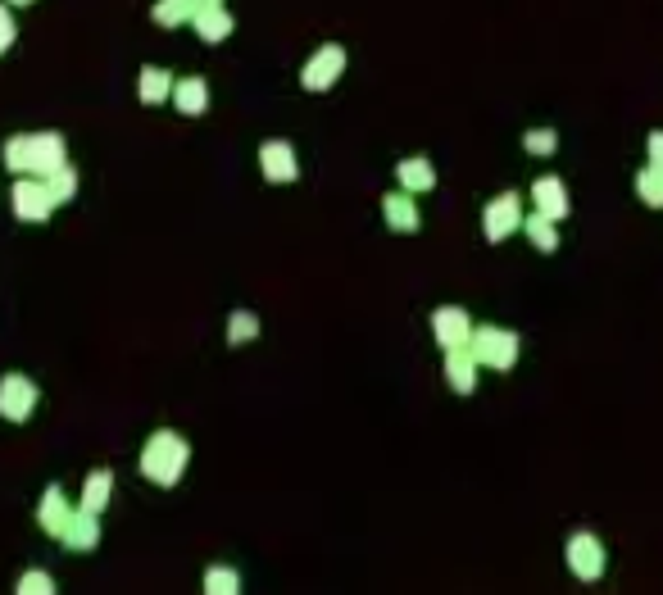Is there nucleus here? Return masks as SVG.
Wrapping results in <instances>:
<instances>
[{
	"label": "nucleus",
	"instance_id": "1",
	"mask_svg": "<svg viewBox=\"0 0 663 595\" xmlns=\"http://www.w3.org/2000/svg\"><path fill=\"white\" fill-rule=\"evenodd\" d=\"M187 464H191L187 437H182V432H169V427L150 432V441L141 446V459H137L141 477L155 486H178L182 473H187Z\"/></svg>",
	"mask_w": 663,
	"mask_h": 595
},
{
	"label": "nucleus",
	"instance_id": "2",
	"mask_svg": "<svg viewBox=\"0 0 663 595\" xmlns=\"http://www.w3.org/2000/svg\"><path fill=\"white\" fill-rule=\"evenodd\" d=\"M468 355L477 359V368L509 373V368L518 364V355H523V337L509 328H495V323H482V328H473V337H468Z\"/></svg>",
	"mask_w": 663,
	"mask_h": 595
},
{
	"label": "nucleus",
	"instance_id": "3",
	"mask_svg": "<svg viewBox=\"0 0 663 595\" xmlns=\"http://www.w3.org/2000/svg\"><path fill=\"white\" fill-rule=\"evenodd\" d=\"M568 573L577 577V582H600L604 568H609V550H604V541L595 532H573L568 536Z\"/></svg>",
	"mask_w": 663,
	"mask_h": 595
},
{
	"label": "nucleus",
	"instance_id": "4",
	"mask_svg": "<svg viewBox=\"0 0 663 595\" xmlns=\"http://www.w3.org/2000/svg\"><path fill=\"white\" fill-rule=\"evenodd\" d=\"M341 73H346V46H341V41H327V46H318L305 60V69H300V87L305 91H332L341 82Z\"/></svg>",
	"mask_w": 663,
	"mask_h": 595
},
{
	"label": "nucleus",
	"instance_id": "5",
	"mask_svg": "<svg viewBox=\"0 0 663 595\" xmlns=\"http://www.w3.org/2000/svg\"><path fill=\"white\" fill-rule=\"evenodd\" d=\"M518 228H523V196L518 191H500V196L486 200V209H482L486 241H509Z\"/></svg>",
	"mask_w": 663,
	"mask_h": 595
},
{
	"label": "nucleus",
	"instance_id": "6",
	"mask_svg": "<svg viewBox=\"0 0 663 595\" xmlns=\"http://www.w3.org/2000/svg\"><path fill=\"white\" fill-rule=\"evenodd\" d=\"M37 382L23 373H5L0 377V418L5 423H28L32 409H37Z\"/></svg>",
	"mask_w": 663,
	"mask_h": 595
},
{
	"label": "nucleus",
	"instance_id": "7",
	"mask_svg": "<svg viewBox=\"0 0 663 595\" xmlns=\"http://www.w3.org/2000/svg\"><path fill=\"white\" fill-rule=\"evenodd\" d=\"M473 314H468L464 305H441V309H432V337H436V346L441 350H459V346H468V337H473Z\"/></svg>",
	"mask_w": 663,
	"mask_h": 595
},
{
	"label": "nucleus",
	"instance_id": "8",
	"mask_svg": "<svg viewBox=\"0 0 663 595\" xmlns=\"http://www.w3.org/2000/svg\"><path fill=\"white\" fill-rule=\"evenodd\" d=\"M50 209H55V196L46 191V182L23 173V178L14 182V214H19L23 223H46Z\"/></svg>",
	"mask_w": 663,
	"mask_h": 595
},
{
	"label": "nucleus",
	"instance_id": "9",
	"mask_svg": "<svg viewBox=\"0 0 663 595\" xmlns=\"http://www.w3.org/2000/svg\"><path fill=\"white\" fill-rule=\"evenodd\" d=\"M259 169L273 187H287V182L300 178V159H296V146L291 141H264L259 146Z\"/></svg>",
	"mask_w": 663,
	"mask_h": 595
},
{
	"label": "nucleus",
	"instance_id": "10",
	"mask_svg": "<svg viewBox=\"0 0 663 595\" xmlns=\"http://www.w3.org/2000/svg\"><path fill=\"white\" fill-rule=\"evenodd\" d=\"M60 546L73 550V555H91V550L100 546V514L73 505L69 523H64V532H60Z\"/></svg>",
	"mask_w": 663,
	"mask_h": 595
},
{
	"label": "nucleus",
	"instance_id": "11",
	"mask_svg": "<svg viewBox=\"0 0 663 595\" xmlns=\"http://www.w3.org/2000/svg\"><path fill=\"white\" fill-rule=\"evenodd\" d=\"M532 205L541 209V214H550L555 223H564L568 214H573V196H568L564 178H555V173H545V178L532 182Z\"/></svg>",
	"mask_w": 663,
	"mask_h": 595
},
{
	"label": "nucleus",
	"instance_id": "12",
	"mask_svg": "<svg viewBox=\"0 0 663 595\" xmlns=\"http://www.w3.org/2000/svg\"><path fill=\"white\" fill-rule=\"evenodd\" d=\"M60 164H69V141L60 132H32V178H46Z\"/></svg>",
	"mask_w": 663,
	"mask_h": 595
},
{
	"label": "nucleus",
	"instance_id": "13",
	"mask_svg": "<svg viewBox=\"0 0 663 595\" xmlns=\"http://www.w3.org/2000/svg\"><path fill=\"white\" fill-rule=\"evenodd\" d=\"M382 214H386V228L405 232V237H414V232L423 228V214H418V205H414L409 191H391V196L382 200Z\"/></svg>",
	"mask_w": 663,
	"mask_h": 595
},
{
	"label": "nucleus",
	"instance_id": "14",
	"mask_svg": "<svg viewBox=\"0 0 663 595\" xmlns=\"http://www.w3.org/2000/svg\"><path fill=\"white\" fill-rule=\"evenodd\" d=\"M69 514H73L69 491H64V486H46V496H41V505H37V523H41V532L60 541V532H64V523H69Z\"/></svg>",
	"mask_w": 663,
	"mask_h": 595
},
{
	"label": "nucleus",
	"instance_id": "15",
	"mask_svg": "<svg viewBox=\"0 0 663 595\" xmlns=\"http://www.w3.org/2000/svg\"><path fill=\"white\" fill-rule=\"evenodd\" d=\"M396 178H400V191H409V196H423V191L436 187V169L427 155H409L396 164Z\"/></svg>",
	"mask_w": 663,
	"mask_h": 595
},
{
	"label": "nucleus",
	"instance_id": "16",
	"mask_svg": "<svg viewBox=\"0 0 663 595\" xmlns=\"http://www.w3.org/2000/svg\"><path fill=\"white\" fill-rule=\"evenodd\" d=\"M191 28L200 32V41H205V46H218V41L232 37V28H237V23H232V14L223 10V5H205V10H196Z\"/></svg>",
	"mask_w": 663,
	"mask_h": 595
},
{
	"label": "nucleus",
	"instance_id": "17",
	"mask_svg": "<svg viewBox=\"0 0 663 595\" xmlns=\"http://www.w3.org/2000/svg\"><path fill=\"white\" fill-rule=\"evenodd\" d=\"M446 382L459 391V396H473L477 391V359L468 355V346L446 350Z\"/></svg>",
	"mask_w": 663,
	"mask_h": 595
},
{
	"label": "nucleus",
	"instance_id": "18",
	"mask_svg": "<svg viewBox=\"0 0 663 595\" xmlns=\"http://www.w3.org/2000/svg\"><path fill=\"white\" fill-rule=\"evenodd\" d=\"M173 105H178V114H187V119H200V114L209 110V82L205 78L173 82Z\"/></svg>",
	"mask_w": 663,
	"mask_h": 595
},
{
	"label": "nucleus",
	"instance_id": "19",
	"mask_svg": "<svg viewBox=\"0 0 663 595\" xmlns=\"http://www.w3.org/2000/svg\"><path fill=\"white\" fill-rule=\"evenodd\" d=\"M523 232H527V241H532V250H541V255H555L559 250V223L550 219V214H523Z\"/></svg>",
	"mask_w": 663,
	"mask_h": 595
},
{
	"label": "nucleus",
	"instance_id": "20",
	"mask_svg": "<svg viewBox=\"0 0 663 595\" xmlns=\"http://www.w3.org/2000/svg\"><path fill=\"white\" fill-rule=\"evenodd\" d=\"M173 73L169 69H155V64H146L141 69V78H137V96H141V105H164V100L173 96Z\"/></svg>",
	"mask_w": 663,
	"mask_h": 595
},
{
	"label": "nucleus",
	"instance_id": "21",
	"mask_svg": "<svg viewBox=\"0 0 663 595\" xmlns=\"http://www.w3.org/2000/svg\"><path fill=\"white\" fill-rule=\"evenodd\" d=\"M109 500H114V473H109V468H96V473L87 477V486H82V509L100 514Z\"/></svg>",
	"mask_w": 663,
	"mask_h": 595
},
{
	"label": "nucleus",
	"instance_id": "22",
	"mask_svg": "<svg viewBox=\"0 0 663 595\" xmlns=\"http://www.w3.org/2000/svg\"><path fill=\"white\" fill-rule=\"evenodd\" d=\"M196 0H159L155 10H150V19L159 23V28H182V23L196 19Z\"/></svg>",
	"mask_w": 663,
	"mask_h": 595
},
{
	"label": "nucleus",
	"instance_id": "23",
	"mask_svg": "<svg viewBox=\"0 0 663 595\" xmlns=\"http://www.w3.org/2000/svg\"><path fill=\"white\" fill-rule=\"evenodd\" d=\"M0 155H5V169L23 178V173L32 169V132H14V137L5 141V150H0Z\"/></svg>",
	"mask_w": 663,
	"mask_h": 595
},
{
	"label": "nucleus",
	"instance_id": "24",
	"mask_svg": "<svg viewBox=\"0 0 663 595\" xmlns=\"http://www.w3.org/2000/svg\"><path fill=\"white\" fill-rule=\"evenodd\" d=\"M41 182H46V191L55 196V205H64V200L78 196V169H73V164H60V169L46 173Z\"/></svg>",
	"mask_w": 663,
	"mask_h": 595
},
{
	"label": "nucleus",
	"instance_id": "25",
	"mask_svg": "<svg viewBox=\"0 0 663 595\" xmlns=\"http://www.w3.org/2000/svg\"><path fill=\"white\" fill-rule=\"evenodd\" d=\"M636 196H641V205H650V209H663V169H654V164H645V169L636 173Z\"/></svg>",
	"mask_w": 663,
	"mask_h": 595
},
{
	"label": "nucleus",
	"instance_id": "26",
	"mask_svg": "<svg viewBox=\"0 0 663 595\" xmlns=\"http://www.w3.org/2000/svg\"><path fill=\"white\" fill-rule=\"evenodd\" d=\"M523 150L536 159H550L559 150V132L555 128H527L523 132Z\"/></svg>",
	"mask_w": 663,
	"mask_h": 595
},
{
	"label": "nucleus",
	"instance_id": "27",
	"mask_svg": "<svg viewBox=\"0 0 663 595\" xmlns=\"http://www.w3.org/2000/svg\"><path fill=\"white\" fill-rule=\"evenodd\" d=\"M259 337V318L250 314V309H237V314L228 318V341L232 346H246V341Z\"/></svg>",
	"mask_w": 663,
	"mask_h": 595
},
{
	"label": "nucleus",
	"instance_id": "28",
	"mask_svg": "<svg viewBox=\"0 0 663 595\" xmlns=\"http://www.w3.org/2000/svg\"><path fill=\"white\" fill-rule=\"evenodd\" d=\"M205 591H209V595H218V591H223V595H237L241 582H237V573H232V568L214 564V568L205 573Z\"/></svg>",
	"mask_w": 663,
	"mask_h": 595
},
{
	"label": "nucleus",
	"instance_id": "29",
	"mask_svg": "<svg viewBox=\"0 0 663 595\" xmlns=\"http://www.w3.org/2000/svg\"><path fill=\"white\" fill-rule=\"evenodd\" d=\"M50 595L55 591V582H50V573H41V568H32V573H23V582H19V595Z\"/></svg>",
	"mask_w": 663,
	"mask_h": 595
},
{
	"label": "nucleus",
	"instance_id": "30",
	"mask_svg": "<svg viewBox=\"0 0 663 595\" xmlns=\"http://www.w3.org/2000/svg\"><path fill=\"white\" fill-rule=\"evenodd\" d=\"M14 37H19V23H14L10 5H0V55L14 46Z\"/></svg>",
	"mask_w": 663,
	"mask_h": 595
},
{
	"label": "nucleus",
	"instance_id": "31",
	"mask_svg": "<svg viewBox=\"0 0 663 595\" xmlns=\"http://www.w3.org/2000/svg\"><path fill=\"white\" fill-rule=\"evenodd\" d=\"M645 164L663 169V128H654L650 137H645Z\"/></svg>",
	"mask_w": 663,
	"mask_h": 595
},
{
	"label": "nucleus",
	"instance_id": "32",
	"mask_svg": "<svg viewBox=\"0 0 663 595\" xmlns=\"http://www.w3.org/2000/svg\"><path fill=\"white\" fill-rule=\"evenodd\" d=\"M0 5H10V10H14V5H32V0H0Z\"/></svg>",
	"mask_w": 663,
	"mask_h": 595
},
{
	"label": "nucleus",
	"instance_id": "33",
	"mask_svg": "<svg viewBox=\"0 0 663 595\" xmlns=\"http://www.w3.org/2000/svg\"><path fill=\"white\" fill-rule=\"evenodd\" d=\"M196 5H200V10H205V5H223V0H196Z\"/></svg>",
	"mask_w": 663,
	"mask_h": 595
}]
</instances>
